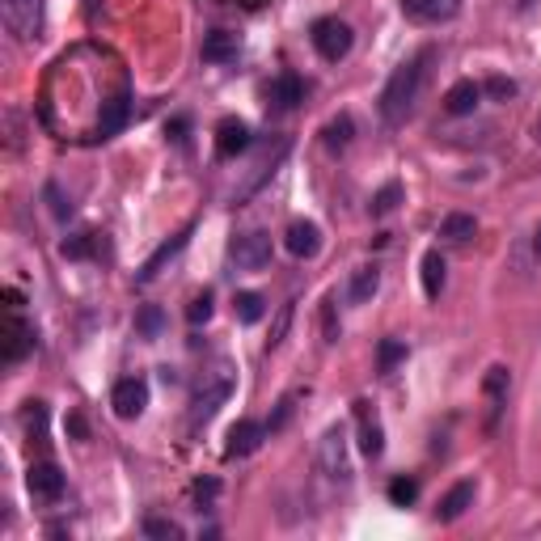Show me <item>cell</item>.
<instances>
[{
  "mask_svg": "<svg viewBox=\"0 0 541 541\" xmlns=\"http://www.w3.org/2000/svg\"><path fill=\"white\" fill-rule=\"evenodd\" d=\"M187 322L191 326H208L212 322V292H199L191 301V309H187Z\"/></svg>",
  "mask_w": 541,
  "mask_h": 541,
  "instance_id": "cell-36",
  "label": "cell"
},
{
  "mask_svg": "<svg viewBox=\"0 0 541 541\" xmlns=\"http://www.w3.org/2000/svg\"><path fill=\"white\" fill-rule=\"evenodd\" d=\"M474 495H478V483H469V478H465V483H457V486H453V491L445 495V499L436 503V521H445V524L461 521L465 512L474 507Z\"/></svg>",
  "mask_w": 541,
  "mask_h": 541,
  "instance_id": "cell-17",
  "label": "cell"
},
{
  "mask_svg": "<svg viewBox=\"0 0 541 541\" xmlns=\"http://www.w3.org/2000/svg\"><path fill=\"white\" fill-rule=\"evenodd\" d=\"M270 431L267 423H254V419H241V423L229 427V445H225V457H250V453H258V445L267 440Z\"/></svg>",
  "mask_w": 541,
  "mask_h": 541,
  "instance_id": "cell-14",
  "label": "cell"
},
{
  "mask_svg": "<svg viewBox=\"0 0 541 541\" xmlns=\"http://www.w3.org/2000/svg\"><path fill=\"white\" fill-rule=\"evenodd\" d=\"M317 465L326 474L330 483H351V440H347V427L334 423L322 431V445H317Z\"/></svg>",
  "mask_w": 541,
  "mask_h": 541,
  "instance_id": "cell-3",
  "label": "cell"
},
{
  "mask_svg": "<svg viewBox=\"0 0 541 541\" xmlns=\"http://www.w3.org/2000/svg\"><path fill=\"white\" fill-rule=\"evenodd\" d=\"M507 385H512V368L507 364H491L483 377V398L491 402V419L503 410V398H507Z\"/></svg>",
  "mask_w": 541,
  "mask_h": 541,
  "instance_id": "cell-20",
  "label": "cell"
},
{
  "mask_svg": "<svg viewBox=\"0 0 541 541\" xmlns=\"http://www.w3.org/2000/svg\"><path fill=\"white\" fill-rule=\"evenodd\" d=\"M170 140H178V144L187 140V118H174V123H170Z\"/></svg>",
  "mask_w": 541,
  "mask_h": 541,
  "instance_id": "cell-41",
  "label": "cell"
},
{
  "mask_svg": "<svg viewBox=\"0 0 541 541\" xmlns=\"http://www.w3.org/2000/svg\"><path fill=\"white\" fill-rule=\"evenodd\" d=\"M26 431L34 440H47V406L42 402H26Z\"/></svg>",
  "mask_w": 541,
  "mask_h": 541,
  "instance_id": "cell-33",
  "label": "cell"
},
{
  "mask_svg": "<svg viewBox=\"0 0 541 541\" xmlns=\"http://www.w3.org/2000/svg\"><path fill=\"white\" fill-rule=\"evenodd\" d=\"M415 499H419V478H393L389 483V503L393 507H410Z\"/></svg>",
  "mask_w": 541,
  "mask_h": 541,
  "instance_id": "cell-30",
  "label": "cell"
},
{
  "mask_svg": "<svg viewBox=\"0 0 541 541\" xmlns=\"http://www.w3.org/2000/svg\"><path fill=\"white\" fill-rule=\"evenodd\" d=\"M398 203H402V182H385L381 191L372 194V203H368V212H372V216H389V212H393V208H398Z\"/></svg>",
  "mask_w": 541,
  "mask_h": 541,
  "instance_id": "cell-27",
  "label": "cell"
},
{
  "mask_svg": "<svg viewBox=\"0 0 541 541\" xmlns=\"http://www.w3.org/2000/svg\"><path fill=\"white\" fill-rule=\"evenodd\" d=\"M313 51L326 59V64H339V59H347L351 56V47H355V34H351V26L347 21H339V18H322V21H313Z\"/></svg>",
  "mask_w": 541,
  "mask_h": 541,
  "instance_id": "cell-4",
  "label": "cell"
},
{
  "mask_svg": "<svg viewBox=\"0 0 541 541\" xmlns=\"http://www.w3.org/2000/svg\"><path fill=\"white\" fill-rule=\"evenodd\" d=\"M533 135H537V140H541V115H537V123H533Z\"/></svg>",
  "mask_w": 541,
  "mask_h": 541,
  "instance_id": "cell-44",
  "label": "cell"
},
{
  "mask_svg": "<svg viewBox=\"0 0 541 541\" xmlns=\"http://www.w3.org/2000/svg\"><path fill=\"white\" fill-rule=\"evenodd\" d=\"M187 241H191V225H187L182 232H174L170 241H161V246H156V250L144 258V267L135 270V284H153L156 275H161V267H165V263H174L178 254L187 250Z\"/></svg>",
  "mask_w": 541,
  "mask_h": 541,
  "instance_id": "cell-10",
  "label": "cell"
},
{
  "mask_svg": "<svg viewBox=\"0 0 541 541\" xmlns=\"http://www.w3.org/2000/svg\"><path fill=\"white\" fill-rule=\"evenodd\" d=\"M216 495H220V483H216V478H199V483H194V503H199V507H212Z\"/></svg>",
  "mask_w": 541,
  "mask_h": 541,
  "instance_id": "cell-39",
  "label": "cell"
},
{
  "mask_svg": "<svg viewBox=\"0 0 541 541\" xmlns=\"http://www.w3.org/2000/svg\"><path fill=\"white\" fill-rule=\"evenodd\" d=\"M68 431H72V436H80V440H85V419H80V415H72V419H68Z\"/></svg>",
  "mask_w": 541,
  "mask_h": 541,
  "instance_id": "cell-42",
  "label": "cell"
},
{
  "mask_svg": "<svg viewBox=\"0 0 541 541\" xmlns=\"http://www.w3.org/2000/svg\"><path fill=\"white\" fill-rule=\"evenodd\" d=\"M351 135H355V123H351V115H339L330 118L326 127H322V144H326L330 153H343L351 144Z\"/></svg>",
  "mask_w": 541,
  "mask_h": 541,
  "instance_id": "cell-24",
  "label": "cell"
},
{
  "mask_svg": "<svg viewBox=\"0 0 541 541\" xmlns=\"http://www.w3.org/2000/svg\"><path fill=\"white\" fill-rule=\"evenodd\" d=\"M351 415H355V427H360V448H364V457H381L385 453V427H381V419H377V406L368 402V398H360V402L351 406Z\"/></svg>",
  "mask_w": 541,
  "mask_h": 541,
  "instance_id": "cell-9",
  "label": "cell"
},
{
  "mask_svg": "<svg viewBox=\"0 0 541 541\" xmlns=\"http://www.w3.org/2000/svg\"><path fill=\"white\" fill-rule=\"evenodd\" d=\"M132 115V94L127 85H118L110 97H102V110H97V123H94V135L89 140H110V135L123 132V123Z\"/></svg>",
  "mask_w": 541,
  "mask_h": 541,
  "instance_id": "cell-7",
  "label": "cell"
},
{
  "mask_svg": "<svg viewBox=\"0 0 541 541\" xmlns=\"http://www.w3.org/2000/svg\"><path fill=\"white\" fill-rule=\"evenodd\" d=\"M533 254L541 258V225H537V232H533Z\"/></svg>",
  "mask_w": 541,
  "mask_h": 541,
  "instance_id": "cell-43",
  "label": "cell"
},
{
  "mask_svg": "<svg viewBox=\"0 0 541 541\" xmlns=\"http://www.w3.org/2000/svg\"><path fill=\"white\" fill-rule=\"evenodd\" d=\"M474 232H478V220L469 212H448L445 220H440V237H445V241H469Z\"/></svg>",
  "mask_w": 541,
  "mask_h": 541,
  "instance_id": "cell-25",
  "label": "cell"
},
{
  "mask_svg": "<svg viewBox=\"0 0 541 541\" xmlns=\"http://www.w3.org/2000/svg\"><path fill=\"white\" fill-rule=\"evenodd\" d=\"M402 360H406L402 339H381V347H377V368H381V372H393Z\"/></svg>",
  "mask_w": 541,
  "mask_h": 541,
  "instance_id": "cell-29",
  "label": "cell"
},
{
  "mask_svg": "<svg viewBox=\"0 0 541 541\" xmlns=\"http://www.w3.org/2000/svg\"><path fill=\"white\" fill-rule=\"evenodd\" d=\"M0 18L18 42H34L42 34V0H0Z\"/></svg>",
  "mask_w": 541,
  "mask_h": 541,
  "instance_id": "cell-5",
  "label": "cell"
},
{
  "mask_svg": "<svg viewBox=\"0 0 541 541\" xmlns=\"http://www.w3.org/2000/svg\"><path fill=\"white\" fill-rule=\"evenodd\" d=\"M34 351V326L21 317V309H9V326H4V364H18Z\"/></svg>",
  "mask_w": 541,
  "mask_h": 541,
  "instance_id": "cell-12",
  "label": "cell"
},
{
  "mask_svg": "<svg viewBox=\"0 0 541 541\" xmlns=\"http://www.w3.org/2000/svg\"><path fill=\"white\" fill-rule=\"evenodd\" d=\"M301 102H305V80L296 72H284V77L270 80V106L275 110H296Z\"/></svg>",
  "mask_w": 541,
  "mask_h": 541,
  "instance_id": "cell-19",
  "label": "cell"
},
{
  "mask_svg": "<svg viewBox=\"0 0 541 541\" xmlns=\"http://www.w3.org/2000/svg\"><path fill=\"white\" fill-rule=\"evenodd\" d=\"M237 51H241V39L232 30H212L203 39V64H229L237 59Z\"/></svg>",
  "mask_w": 541,
  "mask_h": 541,
  "instance_id": "cell-21",
  "label": "cell"
},
{
  "mask_svg": "<svg viewBox=\"0 0 541 541\" xmlns=\"http://www.w3.org/2000/svg\"><path fill=\"white\" fill-rule=\"evenodd\" d=\"M229 393H232V368L229 364H216L212 377H203V381H199V389H194V398H191V427L208 423L216 410L229 402Z\"/></svg>",
  "mask_w": 541,
  "mask_h": 541,
  "instance_id": "cell-2",
  "label": "cell"
},
{
  "mask_svg": "<svg viewBox=\"0 0 541 541\" xmlns=\"http://www.w3.org/2000/svg\"><path fill=\"white\" fill-rule=\"evenodd\" d=\"M292 301L288 305H279V313H275V322H270V339H267V351H275L284 339H288V326H292Z\"/></svg>",
  "mask_w": 541,
  "mask_h": 541,
  "instance_id": "cell-31",
  "label": "cell"
},
{
  "mask_svg": "<svg viewBox=\"0 0 541 541\" xmlns=\"http://www.w3.org/2000/svg\"><path fill=\"white\" fill-rule=\"evenodd\" d=\"M144 537L174 541V537H182V524H178V521H165V516H149V521H144Z\"/></svg>",
  "mask_w": 541,
  "mask_h": 541,
  "instance_id": "cell-32",
  "label": "cell"
},
{
  "mask_svg": "<svg viewBox=\"0 0 541 541\" xmlns=\"http://www.w3.org/2000/svg\"><path fill=\"white\" fill-rule=\"evenodd\" d=\"M427 59L431 51L423 56L406 59L402 68H393V77L385 80V89H381V102H377V110L385 118V127H398L406 123V115L415 110V102H419V89H423V77H427Z\"/></svg>",
  "mask_w": 541,
  "mask_h": 541,
  "instance_id": "cell-1",
  "label": "cell"
},
{
  "mask_svg": "<svg viewBox=\"0 0 541 541\" xmlns=\"http://www.w3.org/2000/svg\"><path fill=\"white\" fill-rule=\"evenodd\" d=\"M26 486H30V495L34 499H47L56 503L59 495H64V486H68V478H64V469L51 461H34L30 465V474H26Z\"/></svg>",
  "mask_w": 541,
  "mask_h": 541,
  "instance_id": "cell-11",
  "label": "cell"
},
{
  "mask_svg": "<svg viewBox=\"0 0 541 541\" xmlns=\"http://www.w3.org/2000/svg\"><path fill=\"white\" fill-rule=\"evenodd\" d=\"M445 270H448V263L440 258V250L423 254V296L427 301H440V292H445Z\"/></svg>",
  "mask_w": 541,
  "mask_h": 541,
  "instance_id": "cell-22",
  "label": "cell"
},
{
  "mask_svg": "<svg viewBox=\"0 0 541 541\" xmlns=\"http://www.w3.org/2000/svg\"><path fill=\"white\" fill-rule=\"evenodd\" d=\"M94 232H77V237H68V241H64V246H59V254H64V258H89V254H94Z\"/></svg>",
  "mask_w": 541,
  "mask_h": 541,
  "instance_id": "cell-35",
  "label": "cell"
},
{
  "mask_svg": "<svg viewBox=\"0 0 541 541\" xmlns=\"http://www.w3.org/2000/svg\"><path fill=\"white\" fill-rule=\"evenodd\" d=\"M232 309H237V322H241V326H254V322H263V313H267V301H263L258 292H237Z\"/></svg>",
  "mask_w": 541,
  "mask_h": 541,
  "instance_id": "cell-26",
  "label": "cell"
},
{
  "mask_svg": "<svg viewBox=\"0 0 541 541\" xmlns=\"http://www.w3.org/2000/svg\"><path fill=\"white\" fill-rule=\"evenodd\" d=\"M110 406H115L118 419H140L149 410V381L144 377H123L110 389Z\"/></svg>",
  "mask_w": 541,
  "mask_h": 541,
  "instance_id": "cell-8",
  "label": "cell"
},
{
  "mask_svg": "<svg viewBox=\"0 0 541 541\" xmlns=\"http://www.w3.org/2000/svg\"><path fill=\"white\" fill-rule=\"evenodd\" d=\"M377 288H381V270H377V267H360L355 275H351V288H347L351 305H368V301L377 296Z\"/></svg>",
  "mask_w": 541,
  "mask_h": 541,
  "instance_id": "cell-23",
  "label": "cell"
},
{
  "mask_svg": "<svg viewBox=\"0 0 541 541\" xmlns=\"http://www.w3.org/2000/svg\"><path fill=\"white\" fill-rule=\"evenodd\" d=\"M483 89H486V94H495V97H512V94H516V85H512L507 77H491Z\"/></svg>",
  "mask_w": 541,
  "mask_h": 541,
  "instance_id": "cell-40",
  "label": "cell"
},
{
  "mask_svg": "<svg viewBox=\"0 0 541 541\" xmlns=\"http://www.w3.org/2000/svg\"><path fill=\"white\" fill-rule=\"evenodd\" d=\"M250 149V127L241 123V118H225L220 127H216V156L220 161H232L237 153H246Z\"/></svg>",
  "mask_w": 541,
  "mask_h": 541,
  "instance_id": "cell-16",
  "label": "cell"
},
{
  "mask_svg": "<svg viewBox=\"0 0 541 541\" xmlns=\"http://www.w3.org/2000/svg\"><path fill=\"white\" fill-rule=\"evenodd\" d=\"M47 203H51V216H56V220H68V216H72V203L64 199V191H59L56 182H47Z\"/></svg>",
  "mask_w": 541,
  "mask_h": 541,
  "instance_id": "cell-38",
  "label": "cell"
},
{
  "mask_svg": "<svg viewBox=\"0 0 541 541\" xmlns=\"http://www.w3.org/2000/svg\"><path fill=\"white\" fill-rule=\"evenodd\" d=\"M229 263L237 270H263V267H270V232H263V229L237 232V237H232V246H229Z\"/></svg>",
  "mask_w": 541,
  "mask_h": 541,
  "instance_id": "cell-6",
  "label": "cell"
},
{
  "mask_svg": "<svg viewBox=\"0 0 541 541\" xmlns=\"http://www.w3.org/2000/svg\"><path fill=\"white\" fill-rule=\"evenodd\" d=\"M284 246H288L292 258H313L322 250V229L313 220H292L288 232H284Z\"/></svg>",
  "mask_w": 541,
  "mask_h": 541,
  "instance_id": "cell-15",
  "label": "cell"
},
{
  "mask_svg": "<svg viewBox=\"0 0 541 541\" xmlns=\"http://www.w3.org/2000/svg\"><path fill=\"white\" fill-rule=\"evenodd\" d=\"M292 415H296V393H288V398L275 402V415L267 419V431H284V427L292 423Z\"/></svg>",
  "mask_w": 541,
  "mask_h": 541,
  "instance_id": "cell-34",
  "label": "cell"
},
{
  "mask_svg": "<svg viewBox=\"0 0 541 541\" xmlns=\"http://www.w3.org/2000/svg\"><path fill=\"white\" fill-rule=\"evenodd\" d=\"M478 102H483V85H478V80H457L445 94V110L453 118H465L478 110Z\"/></svg>",
  "mask_w": 541,
  "mask_h": 541,
  "instance_id": "cell-18",
  "label": "cell"
},
{
  "mask_svg": "<svg viewBox=\"0 0 541 541\" xmlns=\"http://www.w3.org/2000/svg\"><path fill=\"white\" fill-rule=\"evenodd\" d=\"M402 13L419 26H440L461 13V0H402Z\"/></svg>",
  "mask_w": 541,
  "mask_h": 541,
  "instance_id": "cell-13",
  "label": "cell"
},
{
  "mask_svg": "<svg viewBox=\"0 0 541 541\" xmlns=\"http://www.w3.org/2000/svg\"><path fill=\"white\" fill-rule=\"evenodd\" d=\"M339 334H343V326H339V313H334V296H326L322 301V339L339 343Z\"/></svg>",
  "mask_w": 541,
  "mask_h": 541,
  "instance_id": "cell-37",
  "label": "cell"
},
{
  "mask_svg": "<svg viewBox=\"0 0 541 541\" xmlns=\"http://www.w3.org/2000/svg\"><path fill=\"white\" fill-rule=\"evenodd\" d=\"M161 326H165V313L156 309V305H144V309L135 313V334L140 339H161Z\"/></svg>",
  "mask_w": 541,
  "mask_h": 541,
  "instance_id": "cell-28",
  "label": "cell"
}]
</instances>
